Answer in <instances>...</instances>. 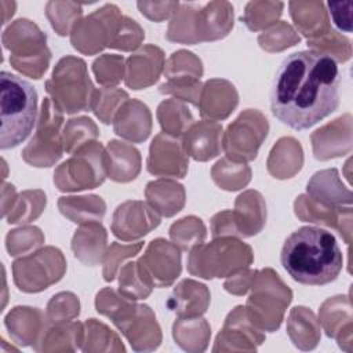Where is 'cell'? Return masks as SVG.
Returning a JSON list of instances; mask_svg holds the SVG:
<instances>
[{
    "instance_id": "6da1fadb",
    "label": "cell",
    "mask_w": 353,
    "mask_h": 353,
    "mask_svg": "<svg viewBox=\"0 0 353 353\" xmlns=\"http://www.w3.org/2000/svg\"><path fill=\"white\" fill-rule=\"evenodd\" d=\"M336 61L319 50H303L283 59L270 88L273 116L292 130L317 124L339 105Z\"/></svg>"
},
{
    "instance_id": "277c9868",
    "label": "cell",
    "mask_w": 353,
    "mask_h": 353,
    "mask_svg": "<svg viewBox=\"0 0 353 353\" xmlns=\"http://www.w3.org/2000/svg\"><path fill=\"white\" fill-rule=\"evenodd\" d=\"M222 132V127L216 123H208V121H200L189 128L185 135V143L192 142H201L192 153L190 156L196 160H208L215 157L221 148H219V135Z\"/></svg>"
},
{
    "instance_id": "5b68a950",
    "label": "cell",
    "mask_w": 353,
    "mask_h": 353,
    "mask_svg": "<svg viewBox=\"0 0 353 353\" xmlns=\"http://www.w3.org/2000/svg\"><path fill=\"white\" fill-rule=\"evenodd\" d=\"M330 8V14L334 19V23L345 32H352V1H343V3H334L328 1L327 3Z\"/></svg>"
},
{
    "instance_id": "3957f363",
    "label": "cell",
    "mask_w": 353,
    "mask_h": 353,
    "mask_svg": "<svg viewBox=\"0 0 353 353\" xmlns=\"http://www.w3.org/2000/svg\"><path fill=\"white\" fill-rule=\"evenodd\" d=\"M37 119V92L25 79L0 73V148H17L32 132Z\"/></svg>"
},
{
    "instance_id": "7a4b0ae2",
    "label": "cell",
    "mask_w": 353,
    "mask_h": 353,
    "mask_svg": "<svg viewBox=\"0 0 353 353\" xmlns=\"http://www.w3.org/2000/svg\"><path fill=\"white\" fill-rule=\"evenodd\" d=\"M281 265L298 283L324 285L342 270L343 256L335 236L319 226H302L284 241Z\"/></svg>"
}]
</instances>
